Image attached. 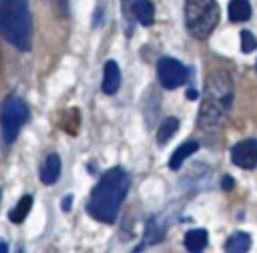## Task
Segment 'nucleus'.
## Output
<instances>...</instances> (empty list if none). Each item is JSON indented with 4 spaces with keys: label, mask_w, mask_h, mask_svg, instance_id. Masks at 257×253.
I'll use <instances>...</instances> for the list:
<instances>
[{
    "label": "nucleus",
    "mask_w": 257,
    "mask_h": 253,
    "mask_svg": "<svg viewBox=\"0 0 257 253\" xmlns=\"http://www.w3.org/2000/svg\"><path fill=\"white\" fill-rule=\"evenodd\" d=\"M197 149H199V143H197V141H187V143H183V145H181V147L171 155L169 167H171V169H179V167L185 163V159H187V157H191Z\"/></svg>",
    "instance_id": "obj_11"
},
{
    "label": "nucleus",
    "mask_w": 257,
    "mask_h": 253,
    "mask_svg": "<svg viewBox=\"0 0 257 253\" xmlns=\"http://www.w3.org/2000/svg\"><path fill=\"white\" fill-rule=\"evenodd\" d=\"M26 118H28V106L22 98H18V96L4 98V102L0 106V124H2V137L6 143L16 141Z\"/></svg>",
    "instance_id": "obj_5"
},
{
    "label": "nucleus",
    "mask_w": 257,
    "mask_h": 253,
    "mask_svg": "<svg viewBox=\"0 0 257 253\" xmlns=\"http://www.w3.org/2000/svg\"><path fill=\"white\" fill-rule=\"evenodd\" d=\"M6 251H8V245H6V243H2V241H0V253H6Z\"/></svg>",
    "instance_id": "obj_21"
},
{
    "label": "nucleus",
    "mask_w": 257,
    "mask_h": 253,
    "mask_svg": "<svg viewBox=\"0 0 257 253\" xmlns=\"http://www.w3.org/2000/svg\"><path fill=\"white\" fill-rule=\"evenodd\" d=\"M157 76L165 88H177L187 80V68L179 60L171 56H163L157 64Z\"/></svg>",
    "instance_id": "obj_6"
},
{
    "label": "nucleus",
    "mask_w": 257,
    "mask_h": 253,
    "mask_svg": "<svg viewBox=\"0 0 257 253\" xmlns=\"http://www.w3.org/2000/svg\"><path fill=\"white\" fill-rule=\"evenodd\" d=\"M231 185H233V181H231L229 177H227V179H223V187H231Z\"/></svg>",
    "instance_id": "obj_19"
},
{
    "label": "nucleus",
    "mask_w": 257,
    "mask_h": 253,
    "mask_svg": "<svg viewBox=\"0 0 257 253\" xmlns=\"http://www.w3.org/2000/svg\"><path fill=\"white\" fill-rule=\"evenodd\" d=\"M177 129H179V120L177 118H167L163 124H161V129H159V133H157V141L159 143H167L175 133H177Z\"/></svg>",
    "instance_id": "obj_16"
},
{
    "label": "nucleus",
    "mask_w": 257,
    "mask_h": 253,
    "mask_svg": "<svg viewBox=\"0 0 257 253\" xmlns=\"http://www.w3.org/2000/svg\"><path fill=\"white\" fill-rule=\"evenodd\" d=\"M231 161H233V165H237L241 169H255V165H257V141L247 139V141L237 143L231 151Z\"/></svg>",
    "instance_id": "obj_7"
},
{
    "label": "nucleus",
    "mask_w": 257,
    "mask_h": 253,
    "mask_svg": "<svg viewBox=\"0 0 257 253\" xmlns=\"http://www.w3.org/2000/svg\"><path fill=\"white\" fill-rule=\"evenodd\" d=\"M185 247L189 251H203L207 247V231L205 229H193L185 235Z\"/></svg>",
    "instance_id": "obj_13"
},
{
    "label": "nucleus",
    "mask_w": 257,
    "mask_h": 253,
    "mask_svg": "<svg viewBox=\"0 0 257 253\" xmlns=\"http://www.w3.org/2000/svg\"><path fill=\"white\" fill-rule=\"evenodd\" d=\"M30 209H32V197L30 195H24L20 201H18V205L10 211V221L12 223H22L24 219H26V215L30 213Z\"/></svg>",
    "instance_id": "obj_14"
},
{
    "label": "nucleus",
    "mask_w": 257,
    "mask_h": 253,
    "mask_svg": "<svg viewBox=\"0 0 257 253\" xmlns=\"http://www.w3.org/2000/svg\"><path fill=\"white\" fill-rule=\"evenodd\" d=\"M185 22L189 32L205 40L219 22V6L215 0H187L185 2Z\"/></svg>",
    "instance_id": "obj_4"
},
{
    "label": "nucleus",
    "mask_w": 257,
    "mask_h": 253,
    "mask_svg": "<svg viewBox=\"0 0 257 253\" xmlns=\"http://www.w3.org/2000/svg\"><path fill=\"white\" fill-rule=\"evenodd\" d=\"M233 98V82H231V74L223 68H217L209 74L207 82H205V98L201 104V112H199V122L203 126H211L217 124L223 114L227 112L229 104Z\"/></svg>",
    "instance_id": "obj_2"
},
{
    "label": "nucleus",
    "mask_w": 257,
    "mask_h": 253,
    "mask_svg": "<svg viewBox=\"0 0 257 253\" xmlns=\"http://www.w3.org/2000/svg\"><path fill=\"white\" fill-rule=\"evenodd\" d=\"M128 185H131L128 175L120 167L106 171L88 197V203H86L88 215L96 221L112 223L128 193Z\"/></svg>",
    "instance_id": "obj_1"
},
{
    "label": "nucleus",
    "mask_w": 257,
    "mask_h": 253,
    "mask_svg": "<svg viewBox=\"0 0 257 253\" xmlns=\"http://www.w3.org/2000/svg\"><path fill=\"white\" fill-rule=\"evenodd\" d=\"M251 16V4L249 0H231L229 2V18L233 22H245Z\"/></svg>",
    "instance_id": "obj_12"
},
{
    "label": "nucleus",
    "mask_w": 257,
    "mask_h": 253,
    "mask_svg": "<svg viewBox=\"0 0 257 253\" xmlns=\"http://www.w3.org/2000/svg\"><path fill=\"white\" fill-rule=\"evenodd\" d=\"M120 86V70L114 60H108L104 64V76H102V92L104 94H114Z\"/></svg>",
    "instance_id": "obj_8"
},
{
    "label": "nucleus",
    "mask_w": 257,
    "mask_h": 253,
    "mask_svg": "<svg viewBox=\"0 0 257 253\" xmlns=\"http://www.w3.org/2000/svg\"><path fill=\"white\" fill-rule=\"evenodd\" d=\"M0 32L20 50H28L32 18L26 0H0Z\"/></svg>",
    "instance_id": "obj_3"
},
{
    "label": "nucleus",
    "mask_w": 257,
    "mask_h": 253,
    "mask_svg": "<svg viewBox=\"0 0 257 253\" xmlns=\"http://www.w3.org/2000/svg\"><path fill=\"white\" fill-rule=\"evenodd\" d=\"M249 247H251V239H249L247 233H235L225 243V249L231 251V253H245Z\"/></svg>",
    "instance_id": "obj_15"
},
{
    "label": "nucleus",
    "mask_w": 257,
    "mask_h": 253,
    "mask_svg": "<svg viewBox=\"0 0 257 253\" xmlns=\"http://www.w3.org/2000/svg\"><path fill=\"white\" fill-rule=\"evenodd\" d=\"M70 197H66V201H62V209H70Z\"/></svg>",
    "instance_id": "obj_20"
},
{
    "label": "nucleus",
    "mask_w": 257,
    "mask_h": 253,
    "mask_svg": "<svg viewBox=\"0 0 257 253\" xmlns=\"http://www.w3.org/2000/svg\"><path fill=\"white\" fill-rule=\"evenodd\" d=\"M58 177H60V159H58V155L50 153L40 167V181L44 185H52L58 181Z\"/></svg>",
    "instance_id": "obj_9"
},
{
    "label": "nucleus",
    "mask_w": 257,
    "mask_h": 253,
    "mask_svg": "<svg viewBox=\"0 0 257 253\" xmlns=\"http://www.w3.org/2000/svg\"><path fill=\"white\" fill-rule=\"evenodd\" d=\"M133 14L145 26L153 24V20H155V8H153L151 0H135L133 2Z\"/></svg>",
    "instance_id": "obj_10"
},
{
    "label": "nucleus",
    "mask_w": 257,
    "mask_h": 253,
    "mask_svg": "<svg viewBox=\"0 0 257 253\" xmlns=\"http://www.w3.org/2000/svg\"><path fill=\"white\" fill-rule=\"evenodd\" d=\"M255 44H257L255 36L249 30H241V50L243 52H253L255 50Z\"/></svg>",
    "instance_id": "obj_17"
},
{
    "label": "nucleus",
    "mask_w": 257,
    "mask_h": 253,
    "mask_svg": "<svg viewBox=\"0 0 257 253\" xmlns=\"http://www.w3.org/2000/svg\"><path fill=\"white\" fill-rule=\"evenodd\" d=\"M197 96H199V94H197V90H193V88H189V90H187V98H189V100H195Z\"/></svg>",
    "instance_id": "obj_18"
}]
</instances>
